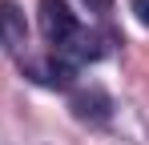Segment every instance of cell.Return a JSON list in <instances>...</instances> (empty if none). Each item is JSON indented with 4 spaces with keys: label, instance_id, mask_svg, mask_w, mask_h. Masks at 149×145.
Returning a JSON list of instances; mask_svg holds the SVG:
<instances>
[{
    "label": "cell",
    "instance_id": "7a4b0ae2",
    "mask_svg": "<svg viewBox=\"0 0 149 145\" xmlns=\"http://www.w3.org/2000/svg\"><path fill=\"white\" fill-rule=\"evenodd\" d=\"M24 72L36 85H45V89H73V77H77L73 61H65V56H56V52H52V56H40V61H28Z\"/></svg>",
    "mask_w": 149,
    "mask_h": 145
},
{
    "label": "cell",
    "instance_id": "6da1fadb",
    "mask_svg": "<svg viewBox=\"0 0 149 145\" xmlns=\"http://www.w3.org/2000/svg\"><path fill=\"white\" fill-rule=\"evenodd\" d=\"M77 28L81 24H77V16L69 12L65 0H40V32H45L49 45H56V52L77 36Z\"/></svg>",
    "mask_w": 149,
    "mask_h": 145
},
{
    "label": "cell",
    "instance_id": "277c9868",
    "mask_svg": "<svg viewBox=\"0 0 149 145\" xmlns=\"http://www.w3.org/2000/svg\"><path fill=\"white\" fill-rule=\"evenodd\" d=\"M73 113L81 121L101 125V121H109V113H113V101H109V93H101V89H81V93H73Z\"/></svg>",
    "mask_w": 149,
    "mask_h": 145
},
{
    "label": "cell",
    "instance_id": "5b68a950",
    "mask_svg": "<svg viewBox=\"0 0 149 145\" xmlns=\"http://www.w3.org/2000/svg\"><path fill=\"white\" fill-rule=\"evenodd\" d=\"M129 8H133V16L141 24H149V0H129Z\"/></svg>",
    "mask_w": 149,
    "mask_h": 145
},
{
    "label": "cell",
    "instance_id": "3957f363",
    "mask_svg": "<svg viewBox=\"0 0 149 145\" xmlns=\"http://www.w3.org/2000/svg\"><path fill=\"white\" fill-rule=\"evenodd\" d=\"M0 45L8 48V52H24V45H28L24 12H20V4H12V0H0Z\"/></svg>",
    "mask_w": 149,
    "mask_h": 145
},
{
    "label": "cell",
    "instance_id": "8992f818",
    "mask_svg": "<svg viewBox=\"0 0 149 145\" xmlns=\"http://www.w3.org/2000/svg\"><path fill=\"white\" fill-rule=\"evenodd\" d=\"M81 4H89V12H109L113 8V0H81Z\"/></svg>",
    "mask_w": 149,
    "mask_h": 145
}]
</instances>
